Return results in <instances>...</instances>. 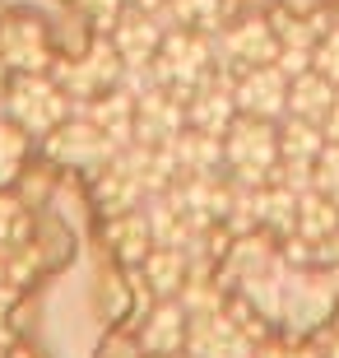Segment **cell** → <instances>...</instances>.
<instances>
[{
  "mask_svg": "<svg viewBox=\"0 0 339 358\" xmlns=\"http://www.w3.org/2000/svg\"><path fill=\"white\" fill-rule=\"evenodd\" d=\"M75 98L66 93V84L56 80L52 70H33V75H10L5 93H0V112L14 121V126H24L33 140H47V135L70 121L75 112Z\"/></svg>",
  "mask_w": 339,
  "mask_h": 358,
  "instance_id": "cell-1",
  "label": "cell"
},
{
  "mask_svg": "<svg viewBox=\"0 0 339 358\" xmlns=\"http://www.w3.org/2000/svg\"><path fill=\"white\" fill-rule=\"evenodd\" d=\"M223 168L242 186H265L279 173V121L237 112L223 131Z\"/></svg>",
  "mask_w": 339,
  "mask_h": 358,
  "instance_id": "cell-2",
  "label": "cell"
},
{
  "mask_svg": "<svg viewBox=\"0 0 339 358\" xmlns=\"http://www.w3.org/2000/svg\"><path fill=\"white\" fill-rule=\"evenodd\" d=\"M154 80L182 98L186 89H196L205 75H214V33L200 28H168V38L154 56Z\"/></svg>",
  "mask_w": 339,
  "mask_h": 358,
  "instance_id": "cell-3",
  "label": "cell"
},
{
  "mask_svg": "<svg viewBox=\"0 0 339 358\" xmlns=\"http://www.w3.org/2000/svg\"><path fill=\"white\" fill-rule=\"evenodd\" d=\"M0 61L10 75H33V70L56 66V38L52 24L33 10H5L0 14Z\"/></svg>",
  "mask_w": 339,
  "mask_h": 358,
  "instance_id": "cell-4",
  "label": "cell"
},
{
  "mask_svg": "<svg viewBox=\"0 0 339 358\" xmlns=\"http://www.w3.org/2000/svg\"><path fill=\"white\" fill-rule=\"evenodd\" d=\"M339 289H330V266H298L284 284V307L279 321H288V335H312L321 321L335 312Z\"/></svg>",
  "mask_w": 339,
  "mask_h": 358,
  "instance_id": "cell-5",
  "label": "cell"
},
{
  "mask_svg": "<svg viewBox=\"0 0 339 358\" xmlns=\"http://www.w3.org/2000/svg\"><path fill=\"white\" fill-rule=\"evenodd\" d=\"M56 80L66 84V93L75 98V103H93V98L112 93L121 80H126V61L117 56L112 38H107V33H98V38H93L89 47L75 56V61H66V66L56 70Z\"/></svg>",
  "mask_w": 339,
  "mask_h": 358,
  "instance_id": "cell-6",
  "label": "cell"
},
{
  "mask_svg": "<svg viewBox=\"0 0 339 358\" xmlns=\"http://www.w3.org/2000/svg\"><path fill=\"white\" fill-rule=\"evenodd\" d=\"M214 52L228 75H242L251 66H270L279 56V33H274L270 14H247V19H233L214 33Z\"/></svg>",
  "mask_w": 339,
  "mask_h": 358,
  "instance_id": "cell-7",
  "label": "cell"
},
{
  "mask_svg": "<svg viewBox=\"0 0 339 358\" xmlns=\"http://www.w3.org/2000/svg\"><path fill=\"white\" fill-rule=\"evenodd\" d=\"M117 140L103 131V126H93L84 112L70 121H61L52 135H47V154H52L56 163H70V168H98L103 173L107 163L117 159Z\"/></svg>",
  "mask_w": 339,
  "mask_h": 358,
  "instance_id": "cell-8",
  "label": "cell"
},
{
  "mask_svg": "<svg viewBox=\"0 0 339 358\" xmlns=\"http://www.w3.org/2000/svg\"><path fill=\"white\" fill-rule=\"evenodd\" d=\"M233 98H237V112L279 121L288 112V75L274 61L270 66H251L242 75H233Z\"/></svg>",
  "mask_w": 339,
  "mask_h": 358,
  "instance_id": "cell-9",
  "label": "cell"
},
{
  "mask_svg": "<svg viewBox=\"0 0 339 358\" xmlns=\"http://www.w3.org/2000/svg\"><path fill=\"white\" fill-rule=\"evenodd\" d=\"M182 107H186V126L191 131H205V135H219L233 126L237 117V98H233V75L219 84V75H205L196 89L182 93Z\"/></svg>",
  "mask_w": 339,
  "mask_h": 358,
  "instance_id": "cell-10",
  "label": "cell"
},
{
  "mask_svg": "<svg viewBox=\"0 0 339 358\" xmlns=\"http://www.w3.org/2000/svg\"><path fill=\"white\" fill-rule=\"evenodd\" d=\"M107 38H112L117 56L126 61V70H149L154 56H158V47H163V38H168V28H158L154 10H126Z\"/></svg>",
  "mask_w": 339,
  "mask_h": 358,
  "instance_id": "cell-11",
  "label": "cell"
},
{
  "mask_svg": "<svg viewBox=\"0 0 339 358\" xmlns=\"http://www.w3.org/2000/svg\"><path fill=\"white\" fill-rule=\"evenodd\" d=\"M186 331H191V312H186L182 298H163V303L149 312V321H144L140 331V345L149 349V354H177V349H186Z\"/></svg>",
  "mask_w": 339,
  "mask_h": 358,
  "instance_id": "cell-12",
  "label": "cell"
},
{
  "mask_svg": "<svg viewBox=\"0 0 339 358\" xmlns=\"http://www.w3.org/2000/svg\"><path fill=\"white\" fill-rule=\"evenodd\" d=\"M293 233H298L302 242L321 247L326 238H335V233H339V205L330 196H321L316 186L298 191V219H293Z\"/></svg>",
  "mask_w": 339,
  "mask_h": 358,
  "instance_id": "cell-13",
  "label": "cell"
},
{
  "mask_svg": "<svg viewBox=\"0 0 339 358\" xmlns=\"http://www.w3.org/2000/svg\"><path fill=\"white\" fill-rule=\"evenodd\" d=\"M335 84L326 80V75H316V70H302V75H293L288 80V117H307V121H326L330 103H335Z\"/></svg>",
  "mask_w": 339,
  "mask_h": 358,
  "instance_id": "cell-14",
  "label": "cell"
},
{
  "mask_svg": "<svg viewBox=\"0 0 339 358\" xmlns=\"http://www.w3.org/2000/svg\"><path fill=\"white\" fill-rule=\"evenodd\" d=\"M107 242L121 252V261L126 266H140L144 256L154 252V224H149V214H135V210H126V214H117L112 224H107Z\"/></svg>",
  "mask_w": 339,
  "mask_h": 358,
  "instance_id": "cell-15",
  "label": "cell"
},
{
  "mask_svg": "<svg viewBox=\"0 0 339 358\" xmlns=\"http://www.w3.org/2000/svg\"><path fill=\"white\" fill-rule=\"evenodd\" d=\"M84 117H89L93 126H103L117 145H126V140L135 135V98L121 93V89H112V93H103V98L84 103Z\"/></svg>",
  "mask_w": 339,
  "mask_h": 358,
  "instance_id": "cell-16",
  "label": "cell"
},
{
  "mask_svg": "<svg viewBox=\"0 0 339 358\" xmlns=\"http://www.w3.org/2000/svg\"><path fill=\"white\" fill-rule=\"evenodd\" d=\"M144 284L158 293V298H177L186 289V256L182 247H154V252L140 261Z\"/></svg>",
  "mask_w": 339,
  "mask_h": 358,
  "instance_id": "cell-17",
  "label": "cell"
},
{
  "mask_svg": "<svg viewBox=\"0 0 339 358\" xmlns=\"http://www.w3.org/2000/svg\"><path fill=\"white\" fill-rule=\"evenodd\" d=\"M28 154H33V135L0 112V191H14V182L28 168Z\"/></svg>",
  "mask_w": 339,
  "mask_h": 358,
  "instance_id": "cell-18",
  "label": "cell"
},
{
  "mask_svg": "<svg viewBox=\"0 0 339 358\" xmlns=\"http://www.w3.org/2000/svg\"><path fill=\"white\" fill-rule=\"evenodd\" d=\"M223 5H228V0H168L163 10L172 14V24H177V28L219 33V28H223Z\"/></svg>",
  "mask_w": 339,
  "mask_h": 358,
  "instance_id": "cell-19",
  "label": "cell"
},
{
  "mask_svg": "<svg viewBox=\"0 0 339 358\" xmlns=\"http://www.w3.org/2000/svg\"><path fill=\"white\" fill-rule=\"evenodd\" d=\"M24 233H28V205L14 191H0V247H14Z\"/></svg>",
  "mask_w": 339,
  "mask_h": 358,
  "instance_id": "cell-20",
  "label": "cell"
},
{
  "mask_svg": "<svg viewBox=\"0 0 339 358\" xmlns=\"http://www.w3.org/2000/svg\"><path fill=\"white\" fill-rule=\"evenodd\" d=\"M312 70H316V75H326V80L339 89V24H330L326 33L316 38V47H312Z\"/></svg>",
  "mask_w": 339,
  "mask_h": 358,
  "instance_id": "cell-21",
  "label": "cell"
},
{
  "mask_svg": "<svg viewBox=\"0 0 339 358\" xmlns=\"http://www.w3.org/2000/svg\"><path fill=\"white\" fill-rule=\"evenodd\" d=\"M75 14H79V19H89L98 33H112L117 19L126 14V0H75Z\"/></svg>",
  "mask_w": 339,
  "mask_h": 358,
  "instance_id": "cell-22",
  "label": "cell"
},
{
  "mask_svg": "<svg viewBox=\"0 0 339 358\" xmlns=\"http://www.w3.org/2000/svg\"><path fill=\"white\" fill-rule=\"evenodd\" d=\"M312 186L339 205V145H326V149H321V159L312 163Z\"/></svg>",
  "mask_w": 339,
  "mask_h": 358,
  "instance_id": "cell-23",
  "label": "cell"
},
{
  "mask_svg": "<svg viewBox=\"0 0 339 358\" xmlns=\"http://www.w3.org/2000/svg\"><path fill=\"white\" fill-rule=\"evenodd\" d=\"M321 131H326V145H339V93H335V103H330L326 121H321Z\"/></svg>",
  "mask_w": 339,
  "mask_h": 358,
  "instance_id": "cell-24",
  "label": "cell"
},
{
  "mask_svg": "<svg viewBox=\"0 0 339 358\" xmlns=\"http://www.w3.org/2000/svg\"><path fill=\"white\" fill-rule=\"evenodd\" d=\"M163 5L168 0H126V10H154V14H163Z\"/></svg>",
  "mask_w": 339,
  "mask_h": 358,
  "instance_id": "cell-25",
  "label": "cell"
},
{
  "mask_svg": "<svg viewBox=\"0 0 339 358\" xmlns=\"http://www.w3.org/2000/svg\"><path fill=\"white\" fill-rule=\"evenodd\" d=\"M5 84H10V66L0 61V93H5Z\"/></svg>",
  "mask_w": 339,
  "mask_h": 358,
  "instance_id": "cell-26",
  "label": "cell"
},
{
  "mask_svg": "<svg viewBox=\"0 0 339 358\" xmlns=\"http://www.w3.org/2000/svg\"><path fill=\"white\" fill-rule=\"evenodd\" d=\"M326 358H339V335L330 340V349H326Z\"/></svg>",
  "mask_w": 339,
  "mask_h": 358,
  "instance_id": "cell-27",
  "label": "cell"
},
{
  "mask_svg": "<svg viewBox=\"0 0 339 358\" xmlns=\"http://www.w3.org/2000/svg\"><path fill=\"white\" fill-rule=\"evenodd\" d=\"M158 358H196V354H191V349H186V354H182V349H177V354H158Z\"/></svg>",
  "mask_w": 339,
  "mask_h": 358,
  "instance_id": "cell-28",
  "label": "cell"
},
{
  "mask_svg": "<svg viewBox=\"0 0 339 358\" xmlns=\"http://www.w3.org/2000/svg\"><path fill=\"white\" fill-rule=\"evenodd\" d=\"M0 358H10V354H5V349H0Z\"/></svg>",
  "mask_w": 339,
  "mask_h": 358,
  "instance_id": "cell-29",
  "label": "cell"
}]
</instances>
